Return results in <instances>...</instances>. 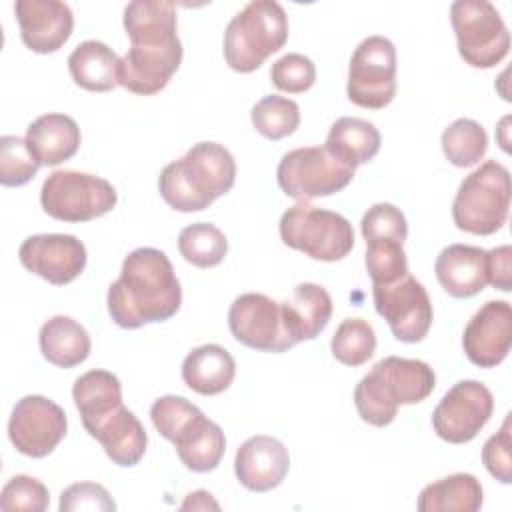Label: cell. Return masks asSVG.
Segmentation results:
<instances>
[{
    "label": "cell",
    "mask_w": 512,
    "mask_h": 512,
    "mask_svg": "<svg viewBox=\"0 0 512 512\" xmlns=\"http://www.w3.org/2000/svg\"><path fill=\"white\" fill-rule=\"evenodd\" d=\"M176 6L168 0H134L124 8L128 52L120 58V86L138 96L166 88L182 62Z\"/></svg>",
    "instance_id": "obj_1"
},
{
    "label": "cell",
    "mask_w": 512,
    "mask_h": 512,
    "mask_svg": "<svg viewBox=\"0 0 512 512\" xmlns=\"http://www.w3.org/2000/svg\"><path fill=\"white\" fill-rule=\"evenodd\" d=\"M106 304L110 318L128 330L172 318L180 310L182 288L170 258L150 246L132 250L108 288Z\"/></svg>",
    "instance_id": "obj_2"
},
{
    "label": "cell",
    "mask_w": 512,
    "mask_h": 512,
    "mask_svg": "<svg viewBox=\"0 0 512 512\" xmlns=\"http://www.w3.org/2000/svg\"><path fill=\"white\" fill-rule=\"evenodd\" d=\"M236 160L218 142H198L182 158L166 164L158 176L164 202L178 212H200L230 192Z\"/></svg>",
    "instance_id": "obj_3"
},
{
    "label": "cell",
    "mask_w": 512,
    "mask_h": 512,
    "mask_svg": "<svg viewBox=\"0 0 512 512\" xmlns=\"http://www.w3.org/2000/svg\"><path fill=\"white\" fill-rule=\"evenodd\" d=\"M434 386L436 374L424 360L386 356L356 384L354 404L364 422L384 428L394 422L398 406L426 400Z\"/></svg>",
    "instance_id": "obj_4"
},
{
    "label": "cell",
    "mask_w": 512,
    "mask_h": 512,
    "mask_svg": "<svg viewBox=\"0 0 512 512\" xmlns=\"http://www.w3.org/2000/svg\"><path fill=\"white\" fill-rule=\"evenodd\" d=\"M288 40V16L276 0H252L224 30V60L240 74L254 72Z\"/></svg>",
    "instance_id": "obj_5"
},
{
    "label": "cell",
    "mask_w": 512,
    "mask_h": 512,
    "mask_svg": "<svg viewBox=\"0 0 512 512\" xmlns=\"http://www.w3.org/2000/svg\"><path fill=\"white\" fill-rule=\"evenodd\" d=\"M510 172L496 160H486L458 186L452 202V220L458 230L490 236L502 228L510 210Z\"/></svg>",
    "instance_id": "obj_6"
},
{
    "label": "cell",
    "mask_w": 512,
    "mask_h": 512,
    "mask_svg": "<svg viewBox=\"0 0 512 512\" xmlns=\"http://www.w3.org/2000/svg\"><path fill=\"white\" fill-rule=\"evenodd\" d=\"M282 242L320 262H336L346 258L354 248L352 224L338 212L296 202L278 224Z\"/></svg>",
    "instance_id": "obj_7"
},
{
    "label": "cell",
    "mask_w": 512,
    "mask_h": 512,
    "mask_svg": "<svg viewBox=\"0 0 512 512\" xmlns=\"http://www.w3.org/2000/svg\"><path fill=\"white\" fill-rule=\"evenodd\" d=\"M118 202L116 188L88 172L54 170L42 184L44 212L62 222H88L108 214Z\"/></svg>",
    "instance_id": "obj_8"
},
{
    "label": "cell",
    "mask_w": 512,
    "mask_h": 512,
    "mask_svg": "<svg viewBox=\"0 0 512 512\" xmlns=\"http://www.w3.org/2000/svg\"><path fill=\"white\" fill-rule=\"evenodd\" d=\"M450 22L458 42V54L472 68H492L510 50V32L488 0H456L450 6Z\"/></svg>",
    "instance_id": "obj_9"
},
{
    "label": "cell",
    "mask_w": 512,
    "mask_h": 512,
    "mask_svg": "<svg viewBox=\"0 0 512 512\" xmlns=\"http://www.w3.org/2000/svg\"><path fill=\"white\" fill-rule=\"evenodd\" d=\"M354 178V168L334 158L324 146L288 150L276 168L280 190L296 202L330 196L344 190Z\"/></svg>",
    "instance_id": "obj_10"
},
{
    "label": "cell",
    "mask_w": 512,
    "mask_h": 512,
    "mask_svg": "<svg viewBox=\"0 0 512 512\" xmlns=\"http://www.w3.org/2000/svg\"><path fill=\"white\" fill-rule=\"evenodd\" d=\"M396 48L384 36L364 38L348 66L346 94L352 104L382 110L396 96Z\"/></svg>",
    "instance_id": "obj_11"
},
{
    "label": "cell",
    "mask_w": 512,
    "mask_h": 512,
    "mask_svg": "<svg viewBox=\"0 0 512 512\" xmlns=\"http://www.w3.org/2000/svg\"><path fill=\"white\" fill-rule=\"evenodd\" d=\"M372 300L396 340L416 344L426 338L434 310L426 288L410 272L390 284H372Z\"/></svg>",
    "instance_id": "obj_12"
},
{
    "label": "cell",
    "mask_w": 512,
    "mask_h": 512,
    "mask_svg": "<svg viewBox=\"0 0 512 512\" xmlns=\"http://www.w3.org/2000/svg\"><path fill=\"white\" fill-rule=\"evenodd\" d=\"M492 412V392L478 380H460L436 404L432 428L444 442L466 444L478 436Z\"/></svg>",
    "instance_id": "obj_13"
},
{
    "label": "cell",
    "mask_w": 512,
    "mask_h": 512,
    "mask_svg": "<svg viewBox=\"0 0 512 512\" xmlns=\"http://www.w3.org/2000/svg\"><path fill=\"white\" fill-rule=\"evenodd\" d=\"M68 430L66 412L40 394L20 398L8 420L12 446L30 458H44L54 452Z\"/></svg>",
    "instance_id": "obj_14"
},
{
    "label": "cell",
    "mask_w": 512,
    "mask_h": 512,
    "mask_svg": "<svg viewBox=\"0 0 512 512\" xmlns=\"http://www.w3.org/2000/svg\"><path fill=\"white\" fill-rule=\"evenodd\" d=\"M228 326L232 336L252 350L286 352L296 346L286 332L280 302L260 292L234 298L228 310Z\"/></svg>",
    "instance_id": "obj_15"
},
{
    "label": "cell",
    "mask_w": 512,
    "mask_h": 512,
    "mask_svg": "<svg viewBox=\"0 0 512 512\" xmlns=\"http://www.w3.org/2000/svg\"><path fill=\"white\" fill-rule=\"evenodd\" d=\"M22 266L54 286L76 280L86 268V246L72 234H34L20 248Z\"/></svg>",
    "instance_id": "obj_16"
},
{
    "label": "cell",
    "mask_w": 512,
    "mask_h": 512,
    "mask_svg": "<svg viewBox=\"0 0 512 512\" xmlns=\"http://www.w3.org/2000/svg\"><path fill=\"white\" fill-rule=\"evenodd\" d=\"M512 308L506 300H488L468 320L462 346L468 360L478 368L498 366L510 352Z\"/></svg>",
    "instance_id": "obj_17"
},
{
    "label": "cell",
    "mask_w": 512,
    "mask_h": 512,
    "mask_svg": "<svg viewBox=\"0 0 512 512\" xmlns=\"http://www.w3.org/2000/svg\"><path fill=\"white\" fill-rule=\"evenodd\" d=\"M22 42L38 54L60 50L74 30V14L60 0H18L14 4Z\"/></svg>",
    "instance_id": "obj_18"
},
{
    "label": "cell",
    "mask_w": 512,
    "mask_h": 512,
    "mask_svg": "<svg viewBox=\"0 0 512 512\" xmlns=\"http://www.w3.org/2000/svg\"><path fill=\"white\" fill-rule=\"evenodd\" d=\"M290 468V454L278 438L258 434L240 444L234 456L238 482L252 492H268L282 484Z\"/></svg>",
    "instance_id": "obj_19"
},
{
    "label": "cell",
    "mask_w": 512,
    "mask_h": 512,
    "mask_svg": "<svg viewBox=\"0 0 512 512\" xmlns=\"http://www.w3.org/2000/svg\"><path fill=\"white\" fill-rule=\"evenodd\" d=\"M116 466H136L146 452L148 434L142 422L124 404L84 426Z\"/></svg>",
    "instance_id": "obj_20"
},
{
    "label": "cell",
    "mask_w": 512,
    "mask_h": 512,
    "mask_svg": "<svg viewBox=\"0 0 512 512\" xmlns=\"http://www.w3.org/2000/svg\"><path fill=\"white\" fill-rule=\"evenodd\" d=\"M434 272L452 298H472L488 284L486 250L470 244H450L440 250Z\"/></svg>",
    "instance_id": "obj_21"
},
{
    "label": "cell",
    "mask_w": 512,
    "mask_h": 512,
    "mask_svg": "<svg viewBox=\"0 0 512 512\" xmlns=\"http://www.w3.org/2000/svg\"><path fill=\"white\" fill-rule=\"evenodd\" d=\"M80 128L74 118L48 112L26 128V144L40 166H58L70 160L80 148Z\"/></svg>",
    "instance_id": "obj_22"
},
{
    "label": "cell",
    "mask_w": 512,
    "mask_h": 512,
    "mask_svg": "<svg viewBox=\"0 0 512 512\" xmlns=\"http://www.w3.org/2000/svg\"><path fill=\"white\" fill-rule=\"evenodd\" d=\"M288 336L298 344L314 340L330 322L332 298L320 284L302 282L292 290L290 300L280 302Z\"/></svg>",
    "instance_id": "obj_23"
},
{
    "label": "cell",
    "mask_w": 512,
    "mask_h": 512,
    "mask_svg": "<svg viewBox=\"0 0 512 512\" xmlns=\"http://www.w3.org/2000/svg\"><path fill=\"white\" fill-rule=\"evenodd\" d=\"M234 376L236 362L220 344H202L190 350L182 362L184 384L202 396H216L228 390Z\"/></svg>",
    "instance_id": "obj_24"
},
{
    "label": "cell",
    "mask_w": 512,
    "mask_h": 512,
    "mask_svg": "<svg viewBox=\"0 0 512 512\" xmlns=\"http://www.w3.org/2000/svg\"><path fill=\"white\" fill-rule=\"evenodd\" d=\"M72 80L88 92H108L120 86V56L100 40H84L68 56Z\"/></svg>",
    "instance_id": "obj_25"
},
{
    "label": "cell",
    "mask_w": 512,
    "mask_h": 512,
    "mask_svg": "<svg viewBox=\"0 0 512 512\" xmlns=\"http://www.w3.org/2000/svg\"><path fill=\"white\" fill-rule=\"evenodd\" d=\"M42 356L58 368H74L90 356V336L86 328L70 316L48 318L38 334Z\"/></svg>",
    "instance_id": "obj_26"
},
{
    "label": "cell",
    "mask_w": 512,
    "mask_h": 512,
    "mask_svg": "<svg viewBox=\"0 0 512 512\" xmlns=\"http://www.w3.org/2000/svg\"><path fill=\"white\" fill-rule=\"evenodd\" d=\"M380 144L382 136L372 122L364 118L342 116L330 126L324 148L334 158L356 170L378 154Z\"/></svg>",
    "instance_id": "obj_27"
},
{
    "label": "cell",
    "mask_w": 512,
    "mask_h": 512,
    "mask_svg": "<svg viewBox=\"0 0 512 512\" xmlns=\"http://www.w3.org/2000/svg\"><path fill=\"white\" fill-rule=\"evenodd\" d=\"M482 502L480 480L468 472H456L424 486L416 508L420 512H478Z\"/></svg>",
    "instance_id": "obj_28"
},
{
    "label": "cell",
    "mask_w": 512,
    "mask_h": 512,
    "mask_svg": "<svg viewBox=\"0 0 512 512\" xmlns=\"http://www.w3.org/2000/svg\"><path fill=\"white\" fill-rule=\"evenodd\" d=\"M180 462L192 472H212L226 452L222 428L204 414L174 442Z\"/></svg>",
    "instance_id": "obj_29"
},
{
    "label": "cell",
    "mask_w": 512,
    "mask_h": 512,
    "mask_svg": "<svg viewBox=\"0 0 512 512\" xmlns=\"http://www.w3.org/2000/svg\"><path fill=\"white\" fill-rule=\"evenodd\" d=\"M72 400L86 426L122 406V384L116 374L94 368L74 380Z\"/></svg>",
    "instance_id": "obj_30"
},
{
    "label": "cell",
    "mask_w": 512,
    "mask_h": 512,
    "mask_svg": "<svg viewBox=\"0 0 512 512\" xmlns=\"http://www.w3.org/2000/svg\"><path fill=\"white\" fill-rule=\"evenodd\" d=\"M440 144L450 164L458 168H468L484 158L488 150V134L476 120L458 118L448 124V128H444Z\"/></svg>",
    "instance_id": "obj_31"
},
{
    "label": "cell",
    "mask_w": 512,
    "mask_h": 512,
    "mask_svg": "<svg viewBox=\"0 0 512 512\" xmlns=\"http://www.w3.org/2000/svg\"><path fill=\"white\" fill-rule=\"evenodd\" d=\"M178 250L196 268L218 266L228 254L224 232L210 222H194L180 230Z\"/></svg>",
    "instance_id": "obj_32"
},
{
    "label": "cell",
    "mask_w": 512,
    "mask_h": 512,
    "mask_svg": "<svg viewBox=\"0 0 512 512\" xmlns=\"http://www.w3.org/2000/svg\"><path fill=\"white\" fill-rule=\"evenodd\" d=\"M250 120L264 138L282 140L300 126V106L286 96L268 94L252 106Z\"/></svg>",
    "instance_id": "obj_33"
},
{
    "label": "cell",
    "mask_w": 512,
    "mask_h": 512,
    "mask_svg": "<svg viewBox=\"0 0 512 512\" xmlns=\"http://www.w3.org/2000/svg\"><path fill=\"white\" fill-rule=\"evenodd\" d=\"M332 356L344 366H362L376 352L374 328L364 318H344L330 342Z\"/></svg>",
    "instance_id": "obj_34"
},
{
    "label": "cell",
    "mask_w": 512,
    "mask_h": 512,
    "mask_svg": "<svg viewBox=\"0 0 512 512\" xmlns=\"http://www.w3.org/2000/svg\"><path fill=\"white\" fill-rule=\"evenodd\" d=\"M202 416V410L188 402L184 396L166 394L154 400L150 418L154 428L172 444Z\"/></svg>",
    "instance_id": "obj_35"
},
{
    "label": "cell",
    "mask_w": 512,
    "mask_h": 512,
    "mask_svg": "<svg viewBox=\"0 0 512 512\" xmlns=\"http://www.w3.org/2000/svg\"><path fill=\"white\" fill-rule=\"evenodd\" d=\"M40 164L30 152L26 138L6 134L0 138V184L2 186H24L30 182Z\"/></svg>",
    "instance_id": "obj_36"
},
{
    "label": "cell",
    "mask_w": 512,
    "mask_h": 512,
    "mask_svg": "<svg viewBox=\"0 0 512 512\" xmlns=\"http://www.w3.org/2000/svg\"><path fill=\"white\" fill-rule=\"evenodd\" d=\"M366 270L372 284H390L408 274V258L396 240L366 242Z\"/></svg>",
    "instance_id": "obj_37"
},
{
    "label": "cell",
    "mask_w": 512,
    "mask_h": 512,
    "mask_svg": "<svg viewBox=\"0 0 512 512\" xmlns=\"http://www.w3.org/2000/svg\"><path fill=\"white\" fill-rule=\"evenodd\" d=\"M360 230L366 242L370 240H396L404 244L408 236V222L400 208L390 202H378L370 206L360 222Z\"/></svg>",
    "instance_id": "obj_38"
},
{
    "label": "cell",
    "mask_w": 512,
    "mask_h": 512,
    "mask_svg": "<svg viewBox=\"0 0 512 512\" xmlns=\"http://www.w3.org/2000/svg\"><path fill=\"white\" fill-rule=\"evenodd\" d=\"M50 504V494L48 488L32 476L26 474H16L12 476L0 494V510L4 512H14V510H24V512H44Z\"/></svg>",
    "instance_id": "obj_39"
},
{
    "label": "cell",
    "mask_w": 512,
    "mask_h": 512,
    "mask_svg": "<svg viewBox=\"0 0 512 512\" xmlns=\"http://www.w3.org/2000/svg\"><path fill=\"white\" fill-rule=\"evenodd\" d=\"M270 80L282 92L302 94L316 82V66L308 56L290 52L272 64Z\"/></svg>",
    "instance_id": "obj_40"
},
{
    "label": "cell",
    "mask_w": 512,
    "mask_h": 512,
    "mask_svg": "<svg viewBox=\"0 0 512 512\" xmlns=\"http://www.w3.org/2000/svg\"><path fill=\"white\" fill-rule=\"evenodd\" d=\"M510 414H506L502 428L492 434L482 448V462L492 478L502 484L512 482V436H510Z\"/></svg>",
    "instance_id": "obj_41"
},
{
    "label": "cell",
    "mask_w": 512,
    "mask_h": 512,
    "mask_svg": "<svg viewBox=\"0 0 512 512\" xmlns=\"http://www.w3.org/2000/svg\"><path fill=\"white\" fill-rule=\"evenodd\" d=\"M60 512H82V510H96V512H114L116 502L112 500L110 492L96 484V482H76L62 490L60 494Z\"/></svg>",
    "instance_id": "obj_42"
},
{
    "label": "cell",
    "mask_w": 512,
    "mask_h": 512,
    "mask_svg": "<svg viewBox=\"0 0 512 512\" xmlns=\"http://www.w3.org/2000/svg\"><path fill=\"white\" fill-rule=\"evenodd\" d=\"M486 272L488 284L496 290H512V248L508 244L486 250Z\"/></svg>",
    "instance_id": "obj_43"
},
{
    "label": "cell",
    "mask_w": 512,
    "mask_h": 512,
    "mask_svg": "<svg viewBox=\"0 0 512 512\" xmlns=\"http://www.w3.org/2000/svg\"><path fill=\"white\" fill-rule=\"evenodd\" d=\"M180 508H182V510H208V508L220 510V504L212 498L210 492H206V490H194V492H190V494L184 498V502L180 504Z\"/></svg>",
    "instance_id": "obj_44"
}]
</instances>
